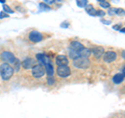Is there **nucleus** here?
I'll return each mask as SVG.
<instances>
[{
  "label": "nucleus",
  "mask_w": 125,
  "mask_h": 118,
  "mask_svg": "<svg viewBox=\"0 0 125 118\" xmlns=\"http://www.w3.org/2000/svg\"><path fill=\"white\" fill-rule=\"evenodd\" d=\"M36 59L38 60L39 62V64H42V65H46V64H48V63H50V60L48 59V57L46 56V54L44 53H38L37 56H36Z\"/></svg>",
  "instance_id": "obj_8"
},
{
  "label": "nucleus",
  "mask_w": 125,
  "mask_h": 118,
  "mask_svg": "<svg viewBox=\"0 0 125 118\" xmlns=\"http://www.w3.org/2000/svg\"><path fill=\"white\" fill-rule=\"evenodd\" d=\"M116 15L124 16V15H125V11H124L123 9H117V7H116Z\"/></svg>",
  "instance_id": "obj_20"
},
{
  "label": "nucleus",
  "mask_w": 125,
  "mask_h": 118,
  "mask_svg": "<svg viewBox=\"0 0 125 118\" xmlns=\"http://www.w3.org/2000/svg\"><path fill=\"white\" fill-rule=\"evenodd\" d=\"M91 52L94 54L95 58H101L102 54L104 53V48L101 46H96V47H94V48L91 49Z\"/></svg>",
  "instance_id": "obj_9"
},
{
  "label": "nucleus",
  "mask_w": 125,
  "mask_h": 118,
  "mask_svg": "<svg viewBox=\"0 0 125 118\" xmlns=\"http://www.w3.org/2000/svg\"><path fill=\"white\" fill-rule=\"evenodd\" d=\"M73 65L74 67H76L78 69H85L90 66V61L88 58H83V57H79L73 60Z\"/></svg>",
  "instance_id": "obj_2"
},
{
  "label": "nucleus",
  "mask_w": 125,
  "mask_h": 118,
  "mask_svg": "<svg viewBox=\"0 0 125 118\" xmlns=\"http://www.w3.org/2000/svg\"><path fill=\"white\" fill-rule=\"evenodd\" d=\"M45 71H46V74L48 75L49 77H52L53 74H54V69L51 65V63H48V64L45 65Z\"/></svg>",
  "instance_id": "obj_12"
},
{
  "label": "nucleus",
  "mask_w": 125,
  "mask_h": 118,
  "mask_svg": "<svg viewBox=\"0 0 125 118\" xmlns=\"http://www.w3.org/2000/svg\"><path fill=\"white\" fill-rule=\"evenodd\" d=\"M40 9L41 11H50V6H48L46 3H40Z\"/></svg>",
  "instance_id": "obj_18"
},
{
  "label": "nucleus",
  "mask_w": 125,
  "mask_h": 118,
  "mask_svg": "<svg viewBox=\"0 0 125 118\" xmlns=\"http://www.w3.org/2000/svg\"><path fill=\"white\" fill-rule=\"evenodd\" d=\"M108 14H109V15H115V14H116V7H113V9H111V7H109Z\"/></svg>",
  "instance_id": "obj_22"
},
{
  "label": "nucleus",
  "mask_w": 125,
  "mask_h": 118,
  "mask_svg": "<svg viewBox=\"0 0 125 118\" xmlns=\"http://www.w3.org/2000/svg\"><path fill=\"white\" fill-rule=\"evenodd\" d=\"M85 12L91 16H97V11L94 9V6L92 4H88L85 6Z\"/></svg>",
  "instance_id": "obj_14"
},
{
  "label": "nucleus",
  "mask_w": 125,
  "mask_h": 118,
  "mask_svg": "<svg viewBox=\"0 0 125 118\" xmlns=\"http://www.w3.org/2000/svg\"><path fill=\"white\" fill-rule=\"evenodd\" d=\"M0 59H1L4 63H9V64H14L15 61H16V57L10 51L1 52V54H0Z\"/></svg>",
  "instance_id": "obj_5"
},
{
  "label": "nucleus",
  "mask_w": 125,
  "mask_h": 118,
  "mask_svg": "<svg viewBox=\"0 0 125 118\" xmlns=\"http://www.w3.org/2000/svg\"><path fill=\"white\" fill-rule=\"evenodd\" d=\"M98 1H99V2H100V1H103V0H98Z\"/></svg>",
  "instance_id": "obj_31"
},
{
  "label": "nucleus",
  "mask_w": 125,
  "mask_h": 118,
  "mask_svg": "<svg viewBox=\"0 0 125 118\" xmlns=\"http://www.w3.org/2000/svg\"><path fill=\"white\" fill-rule=\"evenodd\" d=\"M3 11L6 12V13H9V14H13L14 13V11L11 10L9 5H6V4H3Z\"/></svg>",
  "instance_id": "obj_19"
},
{
  "label": "nucleus",
  "mask_w": 125,
  "mask_h": 118,
  "mask_svg": "<svg viewBox=\"0 0 125 118\" xmlns=\"http://www.w3.org/2000/svg\"><path fill=\"white\" fill-rule=\"evenodd\" d=\"M99 5L102 7V9H109V7H111V4H109V2L105 1V0H103V1H100V2H99Z\"/></svg>",
  "instance_id": "obj_16"
},
{
  "label": "nucleus",
  "mask_w": 125,
  "mask_h": 118,
  "mask_svg": "<svg viewBox=\"0 0 125 118\" xmlns=\"http://www.w3.org/2000/svg\"><path fill=\"white\" fill-rule=\"evenodd\" d=\"M54 83H55V80H54L53 77H49L48 76V78H47V84L48 85H53Z\"/></svg>",
  "instance_id": "obj_21"
},
{
  "label": "nucleus",
  "mask_w": 125,
  "mask_h": 118,
  "mask_svg": "<svg viewBox=\"0 0 125 118\" xmlns=\"http://www.w3.org/2000/svg\"><path fill=\"white\" fill-rule=\"evenodd\" d=\"M122 74H123V75L125 76V67H124V68H123V73H122Z\"/></svg>",
  "instance_id": "obj_30"
},
{
  "label": "nucleus",
  "mask_w": 125,
  "mask_h": 118,
  "mask_svg": "<svg viewBox=\"0 0 125 118\" xmlns=\"http://www.w3.org/2000/svg\"><path fill=\"white\" fill-rule=\"evenodd\" d=\"M120 31L121 33H125V28H120Z\"/></svg>",
  "instance_id": "obj_28"
},
{
  "label": "nucleus",
  "mask_w": 125,
  "mask_h": 118,
  "mask_svg": "<svg viewBox=\"0 0 125 118\" xmlns=\"http://www.w3.org/2000/svg\"><path fill=\"white\" fill-rule=\"evenodd\" d=\"M45 66L42 64H38L34 65L32 67V70H31V74H32L33 77L36 78H41L43 75L45 74Z\"/></svg>",
  "instance_id": "obj_3"
},
{
  "label": "nucleus",
  "mask_w": 125,
  "mask_h": 118,
  "mask_svg": "<svg viewBox=\"0 0 125 118\" xmlns=\"http://www.w3.org/2000/svg\"><path fill=\"white\" fill-rule=\"evenodd\" d=\"M14 67L11 66L9 63H4L3 62L1 65H0V75H1L3 81H9L11 78L14 74Z\"/></svg>",
  "instance_id": "obj_1"
},
{
  "label": "nucleus",
  "mask_w": 125,
  "mask_h": 118,
  "mask_svg": "<svg viewBox=\"0 0 125 118\" xmlns=\"http://www.w3.org/2000/svg\"><path fill=\"white\" fill-rule=\"evenodd\" d=\"M0 2L3 3V4H5V0H0Z\"/></svg>",
  "instance_id": "obj_29"
},
{
  "label": "nucleus",
  "mask_w": 125,
  "mask_h": 118,
  "mask_svg": "<svg viewBox=\"0 0 125 118\" xmlns=\"http://www.w3.org/2000/svg\"><path fill=\"white\" fill-rule=\"evenodd\" d=\"M56 74L60 77L66 78V77H68L70 74H71V69L68 67V65L57 66V68H56Z\"/></svg>",
  "instance_id": "obj_4"
},
{
  "label": "nucleus",
  "mask_w": 125,
  "mask_h": 118,
  "mask_svg": "<svg viewBox=\"0 0 125 118\" xmlns=\"http://www.w3.org/2000/svg\"><path fill=\"white\" fill-rule=\"evenodd\" d=\"M7 17H9V15H7V14L3 13V12H2V13H0V18H7Z\"/></svg>",
  "instance_id": "obj_25"
},
{
  "label": "nucleus",
  "mask_w": 125,
  "mask_h": 118,
  "mask_svg": "<svg viewBox=\"0 0 125 118\" xmlns=\"http://www.w3.org/2000/svg\"><path fill=\"white\" fill-rule=\"evenodd\" d=\"M54 2H55V0H44V3L46 4H52Z\"/></svg>",
  "instance_id": "obj_23"
},
{
  "label": "nucleus",
  "mask_w": 125,
  "mask_h": 118,
  "mask_svg": "<svg viewBox=\"0 0 125 118\" xmlns=\"http://www.w3.org/2000/svg\"><path fill=\"white\" fill-rule=\"evenodd\" d=\"M102 59L106 63L115 62L117 59V53L115 51H104V53L102 54Z\"/></svg>",
  "instance_id": "obj_6"
},
{
  "label": "nucleus",
  "mask_w": 125,
  "mask_h": 118,
  "mask_svg": "<svg viewBox=\"0 0 125 118\" xmlns=\"http://www.w3.org/2000/svg\"><path fill=\"white\" fill-rule=\"evenodd\" d=\"M114 28H115V29H119V30H120V26H119V24H117L116 26H114Z\"/></svg>",
  "instance_id": "obj_26"
},
{
  "label": "nucleus",
  "mask_w": 125,
  "mask_h": 118,
  "mask_svg": "<svg viewBox=\"0 0 125 118\" xmlns=\"http://www.w3.org/2000/svg\"><path fill=\"white\" fill-rule=\"evenodd\" d=\"M29 40L31 42H33V43H38V42H41L43 40V36H42V34L41 33H39V31L37 30H32L31 33L29 34Z\"/></svg>",
  "instance_id": "obj_7"
},
{
  "label": "nucleus",
  "mask_w": 125,
  "mask_h": 118,
  "mask_svg": "<svg viewBox=\"0 0 125 118\" xmlns=\"http://www.w3.org/2000/svg\"><path fill=\"white\" fill-rule=\"evenodd\" d=\"M22 66H23V68H25V69L33 67V60L31 58H26L25 60L22 62Z\"/></svg>",
  "instance_id": "obj_11"
},
{
  "label": "nucleus",
  "mask_w": 125,
  "mask_h": 118,
  "mask_svg": "<svg viewBox=\"0 0 125 118\" xmlns=\"http://www.w3.org/2000/svg\"><path fill=\"white\" fill-rule=\"evenodd\" d=\"M124 77L125 76L122 73H117L116 75H114V77H113V82H114L116 85H119L124 81Z\"/></svg>",
  "instance_id": "obj_13"
},
{
  "label": "nucleus",
  "mask_w": 125,
  "mask_h": 118,
  "mask_svg": "<svg viewBox=\"0 0 125 118\" xmlns=\"http://www.w3.org/2000/svg\"><path fill=\"white\" fill-rule=\"evenodd\" d=\"M13 65L15 66L14 70H16V71H19V70H20V67H21V63H20V61H19L18 59H16V61H15V63H14Z\"/></svg>",
  "instance_id": "obj_17"
},
{
  "label": "nucleus",
  "mask_w": 125,
  "mask_h": 118,
  "mask_svg": "<svg viewBox=\"0 0 125 118\" xmlns=\"http://www.w3.org/2000/svg\"><path fill=\"white\" fill-rule=\"evenodd\" d=\"M121 54H122V58H123L124 60H125V50H123V51H122V53H121Z\"/></svg>",
  "instance_id": "obj_27"
},
{
  "label": "nucleus",
  "mask_w": 125,
  "mask_h": 118,
  "mask_svg": "<svg viewBox=\"0 0 125 118\" xmlns=\"http://www.w3.org/2000/svg\"><path fill=\"white\" fill-rule=\"evenodd\" d=\"M55 63L57 66L61 65H68L69 64V60L66 56H57L55 59Z\"/></svg>",
  "instance_id": "obj_10"
},
{
  "label": "nucleus",
  "mask_w": 125,
  "mask_h": 118,
  "mask_svg": "<svg viewBox=\"0 0 125 118\" xmlns=\"http://www.w3.org/2000/svg\"><path fill=\"white\" fill-rule=\"evenodd\" d=\"M76 3L79 7H85L88 5V0H76Z\"/></svg>",
  "instance_id": "obj_15"
},
{
  "label": "nucleus",
  "mask_w": 125,
  "mask_h": 118,
  "mask_svg": "<svg viewBox=\"0 0 125 118\" xmlns=\"http://www.w3.org/2000/svg\"><path fill=\"white\" fill-rule=\"evenodd\" d=\"M105 15V13L103 11H97V16H100V17H103Z\"/></svg>",
  "instance_id": "obj_24"
}]
</instances>
